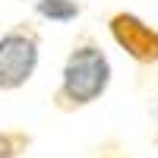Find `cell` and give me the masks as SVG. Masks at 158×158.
Wrapping results in <instances>:
<instances>
[{"instance_id":"cell-1","label":"cell","mask_w":158,"mask_h":158,"mask_svg":"<svg viewBox=\"0 0 158 158\" xmlns=\"http://www.w3.org/2000/svg\"><path fill=\"white\" fill-rule=\"evenodd\" d=\"M111 85V60L95 41H82L70 51L60 70V85L54 92L57 111H79L98 101Z\"/></svg>"},{"instance_id":"cell-2","label":"cell","mask_w":158,"mask_h":158,"mask_svg":"<svg viewBox=\"0 0 158 158\" xmlns=\"http://www.w3.org/2000/svg\"><path fill=\"white\" fill-rule=\"evenodd\" d=\"M41 60V38L32 25L19 22L0 35V92H19L32 82Z\"/></svg>"},{"instance_id":"cell-3","label":"cell","mask_w":158,"mask_h":158,"mask_svg":"<svg viewBox=\"0 0 158 158\" xmlns=\"http://www.w3.org/2000/svg\"><path fill=\"white\" fill-rule=\"evenodd\" d=\"M108 32L114 38V44L120 51H127L130 60L142 63V67L158 63V29H152L136 13H127V10L114 13L108 19Z\"/></svg>"},{"instance_id":"cell-4","label":"cell","mask_w":158,"mask_h":158,"mask_svg":"<svg viewBox=\"0 0 158 158\" xmlns=\"http://www.w3.org/2000/svg\"><path fill=\"white\" fill-rule=\"evenodd\" d=\"M79 13H82L79 0H35V16L57 22V25H67V22L79 19Z\"/></svg>"},{"instance_id":"cell-5","label":"cell","mask_w":158,"mask_h":158,"mask_svg":"<svg viewBox=\"0 0 158 158\" xmlns=\"http://www.w3.org/2000/svg\"><path fill=\"white\" fill-rule=\"evenodd\" d=\"M32 149V136L25 130H0V158H22Z\"/></svg>"},{"instance_id":"cell-6","label":"cell","mask_w":158,"mask_h":158,"mask_svg":"<svg viewBox=\"0 0 158 158\" xmlns=\"http://www.w3.org/2000/svg\"><path fill=\"white\" fill-rule=\"evenodd\" d=\"M101 158H127V155H117V152H104Z\"/></svg>"},{"instance_id":"cell-7","label":"cell","mask_w":158,"mask_h":158,"mask_svg":"<svg viewBox=\"0 0 158 158\" xmlns=\"http://www.w3.org/2000/svg\"><path fill=\"white\" fill-rule=\"evenodd\" d=\"M155 117H158V98H155Z\"/></svg>"}]
</instances>
